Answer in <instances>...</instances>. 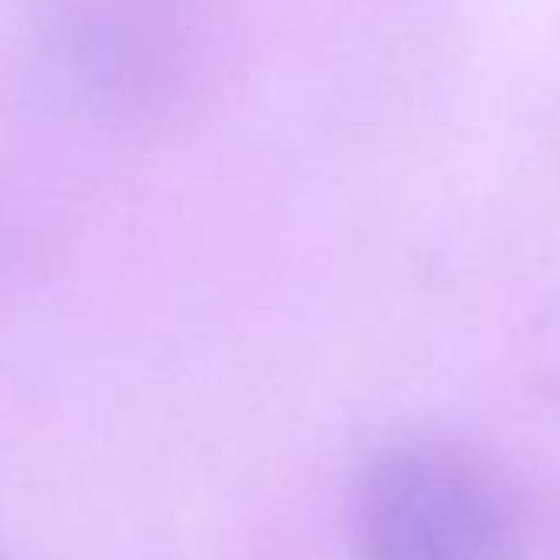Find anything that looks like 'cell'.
<instances>
[{"mask_svg":"<svg viewBox=\"0 0 560 560\" xmlns=\"http://www.w3.org/2000/svg\"><path fill=\"white\" fill-rule=\"evenodd\" d=\"M524 366L527 376L547 393L560 399V304L544 307L524 330Z\"/></svg>","mask_w":560,"mask_h":560,"instance_id":"2","label":"cell"},{"mask_svg":"<svg viewBox=\"0 0 560 560\" xmlns=\"http://www.w3.org/2000/svg\"><path fill=\"white\" fill-rule=\"evenodd\" d=\"M353 544L360 560H517V501L485 452L448 435H409L363 468Z\"/></svg>","mask_w":560,"mask_h":560,"instance_id":"1","label":"cell"}]
</instances>
